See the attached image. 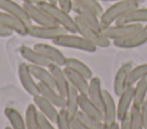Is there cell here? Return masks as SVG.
<instances>
[{
    "label": "cell",
    "mask_w": 147,
    "mask_h": 129,
    "mask_svg": "<svg viewBox=\"0 0 147 129\" xmlns=\"http://www.w3.org/2000/svg\"><path fill=\"white\" fill-rule=\"evenodd\" d=\"M74 19H75L77 33H79L82 37H84L85 39H87L88 41H91L92 43H94L96 47L107 48V47L110 46V40L103 35L102 31H98V30L93 29L92 26H90V25H88L80 16H78V15H76V16L74 17Z\"/></svg>",
    "instance_id": "277c9868"
},
{
    "label": "cell",
    "mask_w": 147,
    "mask_h": 129,
    "mask_svg": "<svg viewBox=\"0 0 147 129\" xmlns=\"http://www.w3.org/2000/svg\"><path fill=\"white\" fill-rule=\"evenodd\" d=\"M29 68H30L31 74L33 75V78H34L36 80H38V82H40V83H42V84H46V86H48V87H51V88L56 89L54 78H53L51 71L48 70V67L39 66V65H33V64H29Z\"/></svg>",
    "instance_id": "7402d4cb"
},
{
    "label": "cell",
    "mask_w": 147,
    "mask_h": 129,
    "mask_svg": "<svg viewBox=\"0 0 147 129\" xmlns=\"http://www.w3.org/2000/svg\"><path fill=\"white\" fill-rule=\"evenodd\" d=\"M127 23H146L147 24V8H134L123 16H121L115 24H127Z\"/></svg>",
    "instance_id": "cb8c5ba5"
},
{
    "label": "cell",
    "mask_w": 147,
    "mask_h": 129,
    "mask_svg": "<svg viewBox=\"0 0 147 129\" xmlns=\"http://www.w3.org/2000/svg\"><path fill=\"white\" fill-rule=\"evenodd\" d=\"M101 1H105V2H117V1H133V2H137V3H144L145 0H101Z\"/></svg>",
    "instance_id": "b9f144b4"
},
{
    "label": "cell",
    "mask_w": 147,
    "mask_h": 129,
    "mask_svg": "<svg viewBox=\"0 0 147 129\" xmlns=\"http://www.w3.org/2000/svg\"><path fill=\"white\" fill-rule=\"evenodd\" d=\"M129 114H130V122H131L132 129H144V122H142L140 108L132 105Z\"/></svg>",
    "instance_id": "d6a6232c"
},
{
    "label": "cell",
    "mask_w": 147,
    "mask_h": 129,
    "mask_svg": "<svg viewBox=\"0 0 147 129\" xmlns=\"http://www.w3.org/2000/svg\"><path fill=\"white\" fill-rule=\"evenodd\" d=\"M44 1H48V2H52V3H56V0H44ZM57 5V3H56Z\"/></svg>",
    "instance_id": "f6af8a7d"
},
{
    "label": "cell",
    "mask_w": 147,
    "mask_h": 129,
    "mask_svg": "<svg viewBox=\"0 0 147 129\" xmlns=\"http://www.w3.org/2000/svg\"><path fill=\"white\" fill-rule=\"evenodd\" d=\"M70 124H71V128H72V129H90V128H87L83 122H80L77 116L70 118Z\"/></svg>",
    "instance_id": "8d00e7d4"
},
{
    "label": "cell",
    "mask_w": 147,
    "mask_h": 129,
    "mask_svg": "<svg viewBox=\"0 0 147 129\" xmlns=\"http://www.w3.org/2000/svg\"><path fill=\"white\" fill-rule=\"evenodd\" d=\"M33 104L36 105L37 110L41 114H44L53 123H56V120H57V116H59V110L54 104H52L49 100H47L40 94L33 96Z\"/></svg>",
    "instance_id": "5bb4252c"
},
{
    "label": "cell",
    "mask_w": 147,
    "mask_h": 129,
    "mask_svg": "<svg viewBox=\"0 0 147 129\" xmlns=\"http://www.w3.org/2000/svg\"><path fill=\"white\" fill-rule=\"evenodd\" d=\"M38 86H39V94L42 97H45L47 100H49L52 104H54L57 108H62L65 106V98L61 96L56 89L51 88L40 82H38Z\"/></svg>",
    "instance_id": "d4e9b609"
},
{
    "label": "cell",
    "mask_w": 147,
    "mask_h": 129,
    "mask_svg": "<svg viewBox=\"0 0 147 129\" xmlns=\"http://www.w3.org/2000/svg\"><path fill=\"white\" fill-rule=\"evenodd\" d=\"M147 97V76L140 79L133 86V106L141 107Z\"/></svg>",
    "instance_id": "4316f807"
},
{
    "label": "cell",
    "mask_w": 147,
    "mask_h": 129,
    "mask_svg": "<svg viewBox=\"0 0 147 129\" xmlns=\"http://www.w3.org/2000/svg\"><path fill=\"white\" fill-rule=\"evenodd\" d=\"M140 111H141V116H142V122H144V129H147V97L144 104L141 105Z\"/></svg>",
    "instance_id": "f35d334b"
},
{
    "label": "cell",
    "mask_w": 147,
    "mask_h": 129,
    "mask_svg": "<svg viewBox=\"0 0 147 129\" xmlns=\"http://www.w3.org/2000/svg\"><path fill=\"white\" fill-rule=\"evenodd\" d=\"M33 48L39 51L40 54H42L45 57H47L52 63L59 65V66H64L65 63V56L63 55V53L57 49L55 46L53 45H48V43H44V42H38L33 46Z\"/></svg>",
    "instance_id": "8fae6325"
},
{
    "label": "cell",
    "mask_w": 147,
    "mask_h": 129,
    "mask_svg": "<svg viewBox=\"0 0 147 129\" xmlns=\"http://www.w3.org/2000/svg\"><path fill=\"white\" fill-rule=\"evenodd\" d=\"M48 70L51 71L53 78H54V81H55V86H56V90L59 91V94L61 96H63L65 98L67 96V92H68V89H69V81L67 79V75L62 68V66H59L54 63H52L49 66H48Z\"/></svg>",
    "instance_id": "ac0fdd59"
},
{
    "label": "cell",
    "mask_w": 147,
    "mask_h": 129,
    "mask_svg": "<svg viewBox=\"0 0 147 129\" xmlns=\"http://www.w3.org/2000/svg\"><path fill=\"white\" fill-rule=\"evenodd\" d=\"M0 24L10 29L13 32H15L22 37L29 35V26L28 25H25L17 17H15L6 11H2V10H0Z\"/></svg>",
    "instance_id": "4fadbf2b"
},
{
    "label": "cell",
    "mask_w": 147,
    "mask_h": 129,
    "mask_svg": "<svg viewBox=\"0 0 147 129\" xmlns=\"http://www.w3.org/2000/svg\"><path fill=\"white\" fill-rule=\"evenodd\" d=\"M56 3L68 13L72 10V0H56Z\"/></svg>",
    "instance_id": "74e56055"
},
{
    "label": "cell",
    "mask_w": 147,
    "mask_h": 129,
    "mask_svg": "<svg viewBox=\"0 0 147 129\" xmlns=\"http://www.w3.org/2000/svg\"><path fill=\"white\" fill-rule=\"evenodd\" d=\"M5 129H11V127H10V126H8V127H6Z\"/></svg>",
    "instance_id": "bcb514c9"
},
{
    "label": "cell",
    "mask_w": 147,
    "mask_h": 129,
    "mask_svg": "<svg viewBox=\"0 0 147 129\" xmlns=\"http://www.w3.org/2000/svg\"><path fill=\"white\" fill-rule=\"evenodd\" d=\"M23 2H28V3H38L40 2L41 0H22Z\"/></svg>",
    "instance_id": "ee69618b"
},
{
    "label": "cell",
    "mask_w": 147,
    "mask_h": 129,
    "mask_svg": "<svg viewBox=\"0 0 147 129\" xmlns=\"http://www.w3.org/2000/svg\"><path fill=\"white\" fill-rule=\"evenodd\" d=\"M133 104V86H127L126 89L119 95L117 108V119L121 120L130 113V108Z\"/></svg>",
    "instance_id": "e0dca14e"
},
{
    "label": "cell",
    "mask_w": 147,
    "mask_h": 129,
    "mask_svg": "<svg viewBox=\"0 0 147 129\" xmlns=\"http://www.w3.org/2000/svg\"><path fill=\"white\" fill-rule=\"evenodd\" d=\"M18 51H20V55L26 62H29V64L45 66V67H48L52 64V62L47 57H45L42 54L37 51L34 48H31V47H28V46H21L18 48Z\"/></svg>",
    "instance_id": "2e32d148"
},
{
    "label": "cell",
    "mask_w": 147,
    "mask_h": 129,
    "mask_svg": "<svg viewBox=\"0 0 147 129\" xmlns=\"http://www.w3.org/2000/svg\"><path fill=\"white\" fill-rule=\"evenodd\" d=\"M74 3H77L79 6H83L85 8L91 9L92 11H94L99 17L102 15L103 13V8L101 6V3L99 2V0H72Z\"/></svg>",
    "instance_id": "836d02e7"
},
{
    "label": "cell",
    "mask_w": 147,
    "mask_h": 129,
    "mask_svg": "<svg viewBox=\"0 0 147 129\" xmlns=\"http://www.w3.org/2000/svg\"><path fill=\"white\" fill-rule=\"evenodd\" d=\"M13 34H14V32L10 29H8V27H6V26L0 24V38H7V37H10Z\"/></svg>",
    "instance_id": "60d3db41"
},
{
    "label": "cell",
    "mask_w": 147,
    "mask_h": 129,
    "mask_svg": "<svg viewBox=\"0 0 147 129\" xmlns=\"http://www.w3.org/2000/svg\"><path fill=\"white\" fill-rule=\"evenodd\" d=\"M72 10L76 15L80 16L90 26H92L93 29H95L98 31H102V27L100 24V17L94 11H92L91 9L85 8L83 6H79L77 3H74V2H72Z\"/></svg>",
    "instance_id": "44dd1931"
},
{
    "label": "cell",
    "mask_w": 147,
    "mask_h": 129,
    "mask_svg": "<svg viewBox=\"0 0 147 129\" xmlns=\"http://www.w3.org/2000/svg\"><path fill=\"white\" fill-rule=\"evenodd\" d=\"M23 7L28 11L30 18L32 22H34L37 25H59L44 10L41 9L37 3H28L23 2Z\"/></svg>",
    "instance_id": "30bf717a"
},
{
    "label": "cell",
    "mask_w": 147,
    "mask_h": 129,
    "mask_svg": "<svg viewBox=\"0 0 147 129\" xmlns=\"http://www.w3.org/2000/svg\"><path fill=\"white\" fill-rule=\"evenodd\" d=\"M87 96L100 110L103 108V89L99 76H92L88 80Z\"/></svg>",
    "instance_id": "d6986e66"
},
{
    "label": "cell",
    "mask_w": 147,
    "mask_h": 129,
    "mask_svg": "<svg viewBox=\"0 0 147 129\" xmlns=\"http://www.w3.org/2000/svg\"><path fill=\"white\" fill-rule=\"evenodd\" d=\"M37 5L41 9H44L56 22V24L63 26L69 33H77V29H76L74 17H71L69 15V13L65 11L64 9H62L59 5L52 3V2H48V1H44V0H41Z\"/></svg>",
    "instance_id": "6da1fadb"
},
{
    "label": "cell",
    "mask_w": 147,
    "mask_h": 129,
    "mask_svg": "<svg viewBox=\"0 0 147 129\" xmlns=\"http://www.w3.org/2000/svg\"><path fill=\"white\" fill-rule=\"evenodd\" d=\"M144 25L141 23H127V24H115L102 29V33L109 40H119L132 35L138 32Z\"/></svg>",
    "instance_id": "5b68a950"
},
{
    "label": "cell",
    "mask_w": 147,
    "mask_h": 129,
    "mask_svg": "<svg viewBox=\"0 0 147 129\" xmlns=\"http://www.w3.org/2000/svg\"><path fill=\"white\" fill-rule=\"evenodd\" d=\"M146 42H147V24L144 25L138 32L133 33L132 35H130L127 38L114 40L113 45L117 48L130 49V48H137L139 46H142Z\"/></svg>",
    "instance_id": "ba28073f"
},
{
    "label": "cell",
    "mask_w": 147,
    "mask_h": 129,
    "mask_svg": "<svg viewBox=\"0 0 147 129\" xmlns=\"http://www.w3.org/2000/svg\"><path fill=\"white\" fill-rule=\"evenodd\" d=\"M139 3L133 1H117L114 2L110 7H108L106 10H103L102 15L100 16V24L101 27H107L109 25H113L121 16L126 14L127 11L138 8Z\"/></svg>",
    "instance_id": "3957f363"
},
{
    "label": "cell",
    "mask_w": 147,
    "mask_h": 129,
    "mask_svg": "<svg viewBox=\"0 0 147 129\" xmlns=\"http://www.w3.org/2000/svg\"><path fill=\"white\" fill-rule=\"evenodd\" d=\"M38 123H39V128L40 129H57V128H55L53 126V122L51 120H48L39 111H38Z\"/></svg>",
    "instance_id": "d590c367"
},
{
    "label": "cell",
    "mask_w": 147,
    "mask_h": 129,
    "mask_svg": "<svg viewBox=\"0 0 147 129\" xmlns=\"http://www.w3.org/2000/svg\"><path fill=\"white\" fill-rule=\"evenodd\" d=\"M102 113H103V122L107 127L111 126L113 123L116 122L117 120V108H116V104L115 100L111 96V94L103 89V108H102Z\"/></svg>",
    "instance_id": "9a60e30c"
},
{
    "label": "cell",
    "mask_w": 147,
    "mask_h": 129,
    "mask_svg": "<svg viewBox=\"0 0 147 129\" xmlns=\"http://www.w3.org/2000/svg\"><path fill=\"white\" fill-rule=\"evenodd\" d=\"M108 129H119V123L115 122V123H113L111 126H109V127H108Z\"/></svg>",
    "instance_id": "7bdbcfd3"
},
{
    "label": "cell",
    "mask_w": 147,
    "mask_h": 129,
    "mask_svg": "<svg viewBox=\"0 0 147 129\" xmlns=\"http://www.w3.org/2000/svg\"><path fill=\"white\" fill-rule=\"evenodd\" d=\"M5 115L7 120L10 123L11 129H26L25 124V118L14 107H6L5 108Z\"/></svg>",
    "instance_id": "f1b7e54d"
},
{
    "label": "cell",
    "mask_w": 147,
    "mask_h": 129,
    "mask_svg": "<svg viewBox=\"0 0 147 129\" xmlns=\"http://www.w3.org/2000/svg\"><path fill=\"white\" fill-rule=\"evenodd\" d=\"M119 129H132L130 122V114H127L126 116L119 120Z\"/></svg>",
    "instance_id": "ab89813d"
},
{
    "label": "cell",
    "mask_w": 147,
    "mask_h": 129,
    "mask_svg": "<svg viewBox=\"0 0 147 129\" xmlns=\"http://www.w3.org/2000/svg\"><path fill=\"white\" fill-rule=\"evenodd\" d=\"M132 67L133 66H132V63L131 62H125L117 70L116 74H115V78H114V86H113L114 94L117 97H119V95L126 89L129 73L132 70Z\"/></svg>",
    "instance_id": "7c38bea8"
},
{
    "label": "cell",
    "mask_w": 147,
    "mask_h": 129,
    "mask_svg": "<svg viewBox=\"0 0 147 129\" xmlns=\"http://www.w3.org/2000/svg\"><path fill=\"white\" fill-rule=\"evenodd\" d=\"M68 33V31L61 25H31L29 26V35L38 39L53 40L62 34Z\"/></svg>",
    "instance_id": "8992f818"
},
{
    "label": "cell",
    "mask_w": 147,
    "mask_h": 129,
    "mask_svg": "<svg viewBox=\"0 0 147 129\" xmlns=\"http://www.w3.org/2000/svg\"><path fill=\"white\" fill-rule=\"evenodd\" d=\"M78 120L80 122H83L87 128L90 129H108V127L105 124L103 121H100V120H96V119H93L88 115H86L84 112H82L80 110L77 112V115Z\"/></svg>",
    "instance_id": "1f68e13d"
},
{
    "label": "cell",
    "mask_w": 147,
    "mask_h": 129,
    "mask_svg": "<svg viewBox=\"0 0 147 129\" xmlns=\"http://www.w3.org/2000/svg\"><path fill=\"white\" fill-rule=\"evenodd\" d=\"M25 124L26 129H40L38 123V110L34 104H29L25 110Z\"/></svg>",
    "instance_id": "f546056e"
},
{
    "label": "cell",
    "mask_w": 147,
    "mask_h": 129,
    "mask_svg": "<svg viewBox=\"0 0 147 129\" xmlns=\"http://www.w3.org/2000/svg\"><path fill=\"white\" fill-rule=\"evenodd\" d=\"M64 66L68 67V68H71L74 71H76L77 73L82 74L83 76H85L86 79H91L93 76V73H92V70L82 61L77 59V58H74V57H67L65 58V63H64ZM63 66V67H64Z\"/></svg>",
    "instance_id": "83f0119b"
},
{
    "label": "cell",
    "mask_w": 147,
    "mask_h": 129,
    "mask_svg": "<svg viewBox=\"0 0 147 129\" xmlns=\"http://www.w3.org/2000/svg\"><path fill=\"white\" fill-rule=\"evenodd\" d=\"M55 124L57 129H72L70 124V118L64 107L59 108V116H57Z\"/></svg>",
    "instance_id": "e575fe53"
},
{
    "label": "cell",
    "mask_w": 147,
    "mask_h": 129,
    "mask_svg": "<svg viewBox=\"0 0 147 129\" xmlns=\"http://www.w3.org/2000/svg\"><path fill=\"white\" fill-rule=\"evenodd\" d=\"M145 76H147V63H144L136 67H132V70L129 73L127 86H134L140 79H142Z\"/></svg>",
    "instance_id": "4dcf8cb0"
},
{
    "label": "cell",
    "mask_w": 147,
    "mask_h": 129,
    "mask_svg": "<svg viewBox=\"0 0 147 129\" xmlns=\"http://www.w3.org/2000/svg\"><path fill=\"white\" fill-rule=\"evenodd\" d=\"M78 97H79L78 90L74 86L69 84V89H68V92H67V96H65V106H64L69 118L76 116L77 112L79 111Z\"/></svg>",
    "instance_id": "484cf974"
},
{
    "label": "cell",
    "mask_w": 147,
    "mask_h": 129,
    "mask_svg": "<svg viewBox=\"0 0 147 129\" xmlns=\"http://www.w3.org/2000/svg\"><path fill=\"white\" fill-rule=\"evenodd\" d=\"M63 71L67 75V79L69 81V83L71 86H74L79 94L83 95H87V90H88V79H86L85 76H83L82 74L77 73L76 71L68 68V67H63Z\"/></svg>",
    "instance_id": "603a6c76"
},
{
    "label": "cell",
    "mask_w": 147,
    "mask_h": 129,
    "mask_svg": "<svg viewBox=\"0 0 147 129\" xmlns=\"http://www.w3.org/2000/svg\"><path fill=\"white\" fill-rule=\"evenodd\" d=\"M17 73H18V79H20V82H21L23 89L29 95H31L32 97L38 95L39 94V86H38V82L36 81V79L33 78V75L30 72L29 64H26L24 62L21 63L18 65Z\"/></svg>",
    "instance_id": "52a82bcc"
},
{
    "label": "cell",
    "mask_w": 147,
    "mask_h": 129,
    "mask_svg": "<svg viewBox=\"0 0 147 129\" xmlns=\"http://www.w3.org/2000/svg\"><path fill=\"white\" fill-rule=\"evenodd\" d=\"M0 10L6 11V13L17 17L28 26L32 25V21L30 18L28 11L23 7V5L21 6L17 2H15L14 0H0Z\"/></svg>",
    "instance_id": "9c48e42d"
},
{
    "label": "cell",
    "mask_w": 147,
    "mask_h": 129,
    "mask_svg": "<svg viewBox=\"0 0 147 129\" xmlns=\"http://www.w3.org/2000/svg\"><path fill=\"white\" fill-rule=\"evenodd\" d=\"M78 106H79V110L82 112H84L86 115L93 118V119H96V120H100V121H103V113H102V110H100L90 98L87 95H83V94H79V97H78Z\"/></svg>",
    "instance_id": "ffe728a7"
},
{
    "label": "cell",
    "mask_w": 147,
    "mask_h": 129,
    "mask_svg": "<svg viewBox=\"0 0 147 129\" xmlns=\"http://www.w3.org/2000/svg\"><path fill=\"white\" fill-rule=\"evenodd\" d=\"M52 42L54 43V46L78 49V50H83L86 53H95L98 49V47L94 43H92L84 37L77 35L76 33H69V32L53 39Z\"/></svg>",
    "instance_id": "7a4b0ae2"
}]
</instances>
